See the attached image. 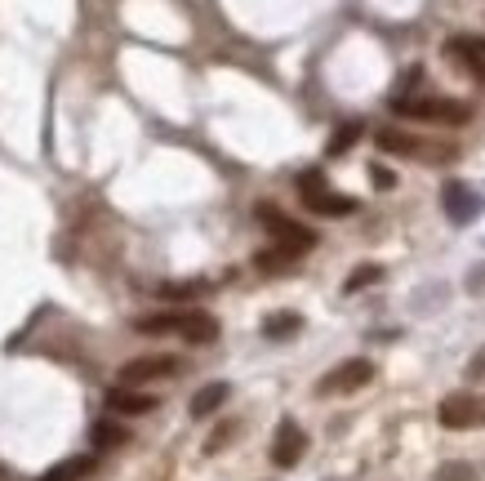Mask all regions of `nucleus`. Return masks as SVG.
<instances>
[{"label":"nucleus","mask_w":485,"mask_h":481,"mask_svg":"<svg viewBox=\"0 0 485 481\" xmlns=\"http://www.w3.org/2000/svg\"><path fill=\"white\" fill-rule=\"evenodd\" d=\"M134 330H138V335H178V339H187V344H214V339H219V321H214L210 312H192V308L138 317Z\"/></svg>","instance_id":"f257e3e1"},{"label":"nucleus","mask_w":485,"mask_h":481,"mask_svg":"<svg viewBox=\"0 0 485 481\" xmlns=\"http://www.w3.org/2000/svg\"><path fill=\"white\" fill-rule=\"evenodd\" d=\"M392 112L410 120H437V125H468L472 120V108L459 103V99H441V94H423V99H405L396 94L392 99Z\"/></svg>","instance_id":"f03ea898"},{"label":"nucleus","mask_w":485,"mask_h":481,"mask_svg":"<svg viewBox=\"0 0 485 481\" xmlns=\"http://www.w3.org/2000/svg\"><path fill=\"white\" fill-rule=\"evenodd\" d=\"M299 192H303V206H307V210L330 214V219H343V214H352V210H357V201H352V197H343V192H330V188H325V174H321V170H303V174H299Z\"/></svg>","instance_id":"7ed1b4c3"},{"label":"nucleus","mask_w":485,"mask_h":481,"mask_svg":"<svg viewBox=\"0 0 485 481\" xmlns=\"http://www.w3.org/2000/svg\"><path fill=\"white\" fill-rule=\"evenodd\" d=\"M254 214H258V223L272 232V240H276L281 249H290V254H307V249L316 245V232H312V228H303L299 219L281 214L276 206H258Z\"/></svg>","instance_id":"20e7f679"},{"label":"nucleus","mask_w":485,"mask_h":481,"mask_svg":"<svg viewBox=\"0 0 485 481\" xmlns=\"http://www.w3.org/2000/svg\"><path fill=\"white\" fill-rule=\"evenodd\" d=\"M437 419H441V428H450V433L481 428L485 424V397L481 392H450V397L437 406Z\"/></svg>","instance_id":"39448f33"},{"label":"nucleus","mask_w":485,"mask_h":481,"mask_svg":"<svg viewBox=\"0 0 485 481\" xmlns=\"http://www.w3.org/2000/svg\"><path fill=\"white\" fill-rule=\"evenodd\" d=\"M183 370V361L169 357V353H156V357H134L121 365V374H117V383L125 388H143V383H160V379H174Z\"/></svg>","instance_id":"423d86ee"},{"label":"nucleus","mask_w":485,"mask_h":481,"mask_svg":"<svg viewBox=\"0 0 485 481\" xmlns=\"http://www.w3.org/2000/svg\"><path fill=\"white\" fill-rule=\"evenodd\" d=\"M374 379V365L365 357H352V361H343V365H334L321 383H316V392L321 397H339V392H357V388H365Z\"/></svg>","instance_id":"0eeeda50"},{"label":"nucleus","mask_w":485,"mask_h":481,"mask_svg":"<svg viewBox=\"0 0 485 481\" xmlns=\"http://www.w3.org/2000/svg\"><path fill=\"white\" fill-rule=\"evenodd\" d=\"M441 210H446V219L450 223H472L477 214H481V197L468 188V183H459V179H450L446 188H441Z\"/></svg>","instance_id":"6e6552de"},{"label":"nucleus","mask_w":485,"mask_h":481,"mask_svg":"<svg viewBox=\"0 0 485 481\" xmlns=\"http://www.w3.org/2000/svg\"><path fill=\"white\" fill-rule=\"evenodd\" d=\"M303 455H307V433H303L294 419H281V428H276V437H272V464H276V468H294Z\"/></svg>","instance_id":"1a4fd4ad"},{"label":"nucleus","mask_w":485,"mask_h":481,"mask_svg":"<svg viewBox=\"0 0 485 481\" xmlns=\"http://www.w3.org/2000/svg\"><path fill=\"white\" fill-rule=\"evenodd\" d=\"M446 49H450V58H459L477 81H485V40L481 36H450Z\"/></svg>","instance_id":"9d476101"},{"label":"nucleus","mask_w":485,"mask_h":481,"mask_svg":"<svg viewBox=\"0 0 485 481\" xmlns=\"http://www.w3.org/2000/svg\"><path fill=\"white\" fill-rule=\"evenodd\" d=\"M108 410H112V415H152V410H156V397L117 383V388L108 392Z\"/></svg>","instance_id":"9b49d317"},{"label":"nucleus","mask_w":485,"mask_h":481,"mask_svg":"<svg viewBox=\"0 0 485 481\" xmlns=\"http://www.w3.org/2000/svg\"><path fill=\"white\" fill-rule=\"evenodd\" d=\"M228 397H232V388H228V383H205V388L192 397V419H210V415H214Z\"/></svg>","instance_id":"f8f14e48"},{"label":"nucleus","mask_w":485,"mask_h":481,"mask_svg":"<svg viewBox=\"0 0 485 481\" xmlns=\"http://www.w3.org/2000/svg\"><path fill=\"white\" fill-rule=\"evenodd\" d=\"M94 473V455H72V459H63V464H54L49 473H40L36 481H81Z\"/></svg>","instance_id":"ddd939ff"},{"label":"nucleus","mask_w":485,"mask_h":481,"mask_svg":"<svg viewBox=\"0 0 485 481\" xmlns=\"http://www.w3.org/2000/svg\"><path fill=\"white\" fill-rule=\"evenodd\" d=\"M294 263H299V254H290V249H281V245L254 254V267H258V272H290Z\"/></svg>","instance_id":"4468645a"},{"label":"nucleus","mask_w":485,"mask_h":481,"mask_svg":"<svg viewBox=\"0 0 485 481\" xmlns=\"http://www.w3.org/2000/svg\"><path fill=\"white\" fill-rule=\"evenodd\" d=\"M299 326H303L299 312H272V317L263 321V335H267V339H290V335H299Z\"/></svg>","instance_id":"2eb2a0df"},{"label":"nucleus","mask_w":485,"mask_h":481,"mask_svg":"<svg viewBox=\"0 0 485 481\" xmlns=\"http://www.w3.org/2000/svg\"><path fill=\"white\" fill-rule=\"evenodd\" d=\"M361 134H365L361 120H348V125H339V134L330 138V147H325V152H330V156H343V152H348V147H352Z\"/></svg>","instance_id":"dca6fc26"},{"label":"nucleus","mask_w":485,"mask_h":481,"mask_svg":"<svg viewBox=\"0 0 485 481\" xmlns=\"http://www.w3.org/2000/svg\"><path fill=\"white\" fill-rule=\"evenodd\" d=\"M378 276H383V267H378V263H361V267L348 276V285H343V290H348V294H357V290H365V285H374Z\"/></svg>","instance_id":"f3484780"},{"label":"nucleus","mask_w":485,"mask_h":481,"mask_svg":"<svg viewBox=\"0 0 485 481\" xmlns=\"http://www.w3.org/2000/svg\"><path fill=\"white\" fill-rule=\"evenodd\" d=\"M125 437H129V433H125L121 424H108V419L94 424V446H125Z\"/></svg>","instance_id":"a211bd4d"},{"label":"nucleus","mask_w":485,"mask_h":481,"mask_svg":"<svg viewBox=\"0 0 485 481\" xmlns=\"http://www.w3.org/2000/svg\"><path fill=\"white\" fill-rule=\"evenodd\" d=\"M205 290H210L205 281H183V285H178V281H169V285H160V294H165V299H196V294H205Z\"/></svg>","instance_id":"6ab92c4d"},{"label":"nucleus","mask_w":485,"mask_h":481,"mask_svg":"<svg viewBox=\"0 0 485 481\" xmlns=\"http://www.w3.org/2000/svg\"><path fill=\"white\" fill-rule=\"evenodd\" d=\"M369 170H374L369 179H374V188H378V192H387V188H396V174H392L387 165H369Z\"/></svg>","instance_id":"aec40b11"},{"label":"nucleus","mask_w":485,"mask_h":481,"mask_svg":"<svg viewBox=\"0 0 485 481\" xmlns=\"http://www.w3.org/2000/svg\"><path fill=\"white\" fill-rule=\"evenodd\" d=\"M441 477H446V481H472V473H468V468H459V464H450Z\"/></svg>","instance_id":"412c9836"},{"label":"nucleus","mask_w":485,"mask_h":481,"mask_svg":"<svg viewBox=\"0 0 485 481\" xmlns=\"http://www.w3.org/2000/svg\"><path fill=\"white\" fill-rule=\"evenodd\" d=\"M481 374H485V348L472 357V365H468V379H481Z\"/></svg>","instance_id":"4be33fe9"}]
</instances>
